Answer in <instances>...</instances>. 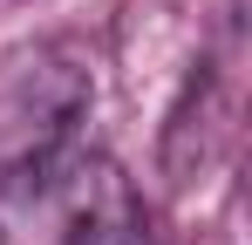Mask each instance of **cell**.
<instances>
[{"label": "cell", "mask_w": 252, "mask_h": 245, "mask_svg": "<svg viewBox=\"0 0 252 245\" xmlns=\"http://www.w3.org/2000/svg\"><path fill=\"white\" fill-rule=\"evenodd\" d=\"M95 102V68L75 41H28L0 55V191L41 184L68 157Z\"/></svg>", "instance_id": "obj_1"}, {"label": "cell", "mask_w": 252, "mask_h": 245, "mask_svg": "<svg viewBox=\"0 0 252 245\" xmlns=\"http://www.w3.org/2000/svg\"><path fill=\"white\" fill-rule=\"evenodd\" d=\"M225 116H232V109H225L218 75L198 68V75L184 82V95L170 102V116H164V177H170V184H191V177L225 150V136H232Z\"/></svg>", "instance_id": "obj_3"}, {"label": "cell", "mask_w": 252, "mask_h": 245, "mask_svg": "<svg viewBox=\"0 0 252 245\" xmlns=\"http://www.w3.org/2000/svg\"><path fill=\"white\" fill-rule=\"evenodd\" d=\"M41 184H55L62 245H157L136 184H129L109 157H89V150L75 157V150H68Z\"/></svg>", "instance_id": "obj_2"}]
</instances>
